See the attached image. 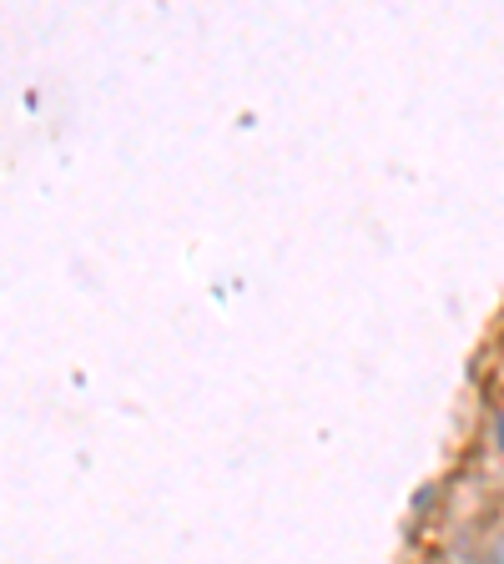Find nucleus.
<instances>
[{
    "label": "nucleus",
    "instance_id": "obj_1",
    "mask_svg": "<svg viewBox=\"0 0 504 564\" xmlns=\"http://www.w3.org/2000/svg\"><path fill=\"white\" fill-rule=\"evenodd\" d=\"M474 564H504V529H484V540H480V554H474Z\"/></svg>",
    "mask_w": 504,
    "mask_h": 564
},
{
    "label": "nucleus",
    "instance_id": "obj_2",
    "mask_svg": "<svg viewBox=\"0 0 504 564\" xmlns=\"http://www.w3.org/2000/svg\"><path fill=\"white\" fill-rule=\"evenodd\" d=\"M490 448H494V458L504 464V403L490 413Z\"/></svg>",
    "mask_w": 504,
    "mask_h": 564
}]
</instances>
